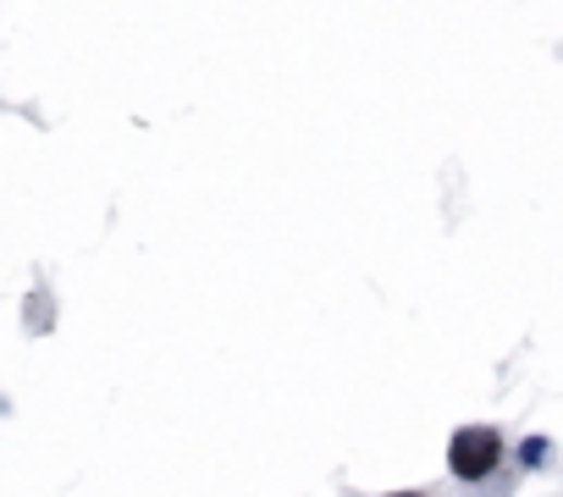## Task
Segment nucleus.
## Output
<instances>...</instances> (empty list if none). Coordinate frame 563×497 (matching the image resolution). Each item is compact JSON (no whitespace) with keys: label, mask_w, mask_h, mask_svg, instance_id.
Listing matches in <instances>:
<instances>
[{"label":"nucleus","mask_w":563,"mask_h":497,"mask_svg":"<svg viewBox=\"0 0 563 497\" xmlns=\"http://www.w3.org/2000/svg\"><path fill=\"white\" fill-rule=\"evenodd\" d=\"M519 453H525V464H541V453H547V443H541V437H530V443H525Z\"/></svg>","instance_id":"f03ea898"},{"label":"nucleus","mask_w":563,"mask_h":497,"mask_svg":"<svg viewBox=\"0 0 563 497\" xmlns=\"http://www.w3.org/2000/svg\"><path fill=\"white\" fill-rule=\"evenodd\" d=\"M392 497H426V492H392Z\"/></svg>","instance_id":"7ed1b4c3"},{"label":"nucleus","mask_w":563,"mask_h":497,"mask_svg":"<svg viewBox=\"0 0 563 497\" xmlns=\"http://www.w3.org/2000/svg\"><path fill=\"white\" fill-rule=\"evenodd\" d=\"M498 464H503V437H498L492 426H464V432H453V443H448V470H453L458 481H487Z\"/></svg>","instance_id":"f257e3e1"}]
</instances>
